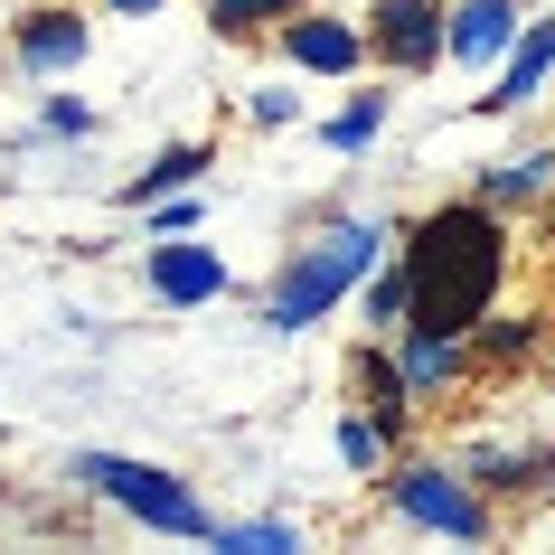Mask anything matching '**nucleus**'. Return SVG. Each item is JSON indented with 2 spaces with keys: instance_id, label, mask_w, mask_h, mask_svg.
I'll list each match as a JSON object with an SVG mask.
<instances>
[{
  "instance_id": "20e7f679",
  "label": "nucleus",
  "mask_w": 555,
  "mask_h": 555,
  "mask_svg": "<svg viewBox=\"0 0 555 555\" xmlns=\"http://www.w3.org/2000/svg\"><path fill=\"white\" fill-rule=\"evenodd\" d=\"M386 499H396V518L434 527V537H462V546H480V537H490V499L470 490V480H452V470H434V462L396 470V480H386Z\"/></svg>"
},
{
  "instance_id": "aec40b11",
  "label": "nucleus",
  "mask_w": 555,
  "mask_h": 555,
  "mask_svg": "<svg viewBox=\"0 0 555 555\" xmlns=\"http://www.w3.org/2000/svg\"><path fill=\"white\" fill-rule=\"evenodd\" d=\"M527 339H537V330H527V321H490V330H480V349H490V358H518Z\"/></svg>"
},
{
  "instance_id": "6ab92c4d",
  "label": "nucleus",
  "mask_w": 555,
  "mask_h": 555,
  "mask_svg": "<svg viewBox=\"0 0 555 555\" xmlns=\"http://www.w3.org/2000/svg\"><path fill=\"white\" fill-rule=\"evenodd\" d=\"M377 122H386V94H358L349 114L330 122V142H339V151H367V142H377Z\"/></svg>"
},
{
  "instance_id": "1a4fd4ad",
  "label": "nucleus",
  "mask_w": 555,
  "mask_h": 555,
  "mask_svg": "<svg viewBox=\"0 0 555 555\" xmlns=\"http://www.w3.org/2000/svg\"><path fill=\"white\" fill-rule=\"evenodd\" d=\"M86 57V20H66V10H29L20 20V66H38V76H57V66Z\"/></svg>"
},
{
  "instance_id": "ddd939ff",
  "label": "nucleus",
  "mask_w": 555,
  "mask_h": 555,
  "mask_svg": "<svg viewBox=\"0 0 555 555\" xmlns=\"http://www.w3.org/2000/svg\"><path fill=\"white\" fill-rule=\"evenodd\" d=\"M358 396L386 414V424H405L414 405V386H405V358H377V349H358Z\"/></svg>"
},
{
  "instance_id": "4468645a",
  "label": "nucleus",
  "mask_w": 555,
  "mask_h": 555,
  "mask_svg": "<svg viewBox=\"0 0 555 555\" xmlns=\"http://www.w3.org/2000/svg\"><path fill=\"white\" fill-rule=\"evenodd\" d=\"M546 179H555V151H527V160H499V170L480 179V198H490V207H508V198H537Z\"/></svg>"
},
{
  "instance_id": "f8f14e48",
  "label": "nucleus",
  "mask_w": 555,
  "mask_h": 555,
  "mask_svg": "<svg viewBox=\"0 0 555 555\" xmlns=\"http://www.w3.org/2000/svg\"><path fill=\"white\" fill-rule=\"evenodd\" d=\"M198 170H207V142H179V151H160V160H151V170L132 179V189H122V198H132V207H151V198H179V189H189Z\"/></svg>"
},
{
  "instance_id": "0eeeda50",
  "label": "nucleus",
  "mask_w": 555,
  "mask_h": 555,
  "mask_svg": "<svg viewBox=\"0 0 555 555\" xmlns=\"http://www.w3.org/2000/svg\"><path fill=\"white\" fill-rule=\"evenodd\" d=\"M283 57L311 66V76H349V66L367 57V38H358L349 20H293V29H283Z\"/></svg>"
},
{
  "instance_id": "423d86ee",
  "label": "nucleus",
  "mask_w": 555,
  "mask_h": 555,
  "mask_svg": "<svg viewBox=\"0 0 555 555\" xmlns=\"http://www.w3.org/2000/svg\"><path fill=\"white\" fill-rule=\"evenodd\" d=\"M151 293L160 301H217L227 293V263H217V245H151Z\"/></svg>"
},
{
  "instance_id": "f03ea898",
  "label": "nucleus",
  "mask_w": 555,
  "mask_h": 555,
  "mask_svg": "<svg viewBox=\"0 0 555 555\" xmlns=\"http://www.w3.org/2000/svg\"><path fill=\"white\" fill-rule=\"evenodd\" d=\"M377 255H386V227H377V217H339L330 235H311V245L283 263L273 301H263V330H311V321H321V311L349 293V283H358Z\"/></svg>"
},
{
  "instance_id": "6e6552de",
  "label": "nucleus",
  "mask_w": 555,
  "mask_h": 555,
  "mask_svg": "<svg viewBox=\"0 0 555 555\" xmlns=\"http://www.w3.org/2000/svg\"><path fill=\"white\" fill-rule=\"evenodd\" d=\"M499 48H518V0H462V10H452V57L480 66V57H499Z\"/></svg>"
},
{
  "instance_id": "f3484780",
  "label": "nucleus",
  "mask_w": 555,
  "mask_h": 555,
  "mask_svg": "<svg viewBox=\"0 0 555 555\" xmlns=\"http://www.w3.org/2000/svg\"><path fill=\"white\" fill-rule=\"evenodd\" d=\"M386 434H396L386 414H377V424H367V414H349V424H339V462H349V470H377V462H386Z\"/></svg>"
},
{
  "instance_id": "4be33fe9",
  "label": "nucleus",
  "mask_w": 555,
  "mask_h": 555,
  "mask_svg": "<svg viewBox=\"0 0 555 555\" xmlns=\"http://www.w3.org/2000/svg\"><path fill=\"white\" fill-rule=\"evenodd\" d=\"M546 29H555V20H546Z\"/></svg>"
},
{
  "instance_id": "9b49d317",
  "label": "nucleus",
  "mask_w": 555,
  "mask_h": 555,
  "mask_svg": "<svg viewBox=\"0 0 555 555\" xmlns=\"http://www.w3.org/2000/svg\"><path fill=\"white\" fill-rule=\"evenodd\" d=\"M452 377H462V339H452V330H414L405 339V386L414 396H442Z\"/></svg>"
},
{
  "instance_id": "7ed1b4c3",
  "label": "nucleus",
  "mask_w": 555,
  "mask_h": 555,
  "mask_svg": "<svg viewBox=\"0 0 555 555\" xmlns=\"http://www.w3.org/2000/svg\"><path fill=\"white\" fill-rule=\"evenodd\" d=\"M66 470H76L86 490H104L114 508H132L142 527H170V537H207V527H217L198 499H189V480H170V470H151V462H122V452H76Z\"/></svg>"
},
{
  "instance_id": "39448f33",
  "label": "nucleus",
  "mask_w": 555,
  "mask_h": 555,
  "mask_svg": "<svg viewBox=\"0 0 555 555\" xmlns=\"http://www.w3.org/2000/svg\"><path fill=\"white\" fill-rule=\"evenodd\" d=\"M367 38H377L386 66H434V57H452V29H442L434 0H377Z\"/></svg>"
},
{
  "instance_id": "9d476101",
  "label": "nucleus",
  "mask_w": 555,
  "mask_h": 555,
  "mask_svg": "<svg viewBox=\"0 0 555 555\" xmlns=\"http://www.w3.org/2000/svg\"><path fill=\"white\" fill-rule=\"evenodd\" d=\"M546 66H555V29L537 20V29L518 38V57H508V76H499V94H480V104H490V114H508V104H527V94L546 86Z\"/></svg>"
},
{
  "instance_id": "412c9836",
  "label": "nucleus",
  "mask_w": 555,
  "mask_h": 555,
  "mask_svg": "<svg viewBox=\"0 0 555 555\" xmlns=\"http://www.w3.org/2000/svg\"><path fill=\"white\" fill-rule=\"evenodd\" d=\"M114 10H122V20H142V10H160V0H114Z\"/></svg>"
},
{
  "instance_id": "a211bd4d",
  "label": "nucleus",
  "mask_w": 555,
  "mask_h": 555,
  "mask_svg": "<svg viewBox=\"0 0 555 555\" xmlns=\"http://www.w3.org/2000/svg\"><path fill=\"white\" fill-rule=\"evenodd\" d=\"M301 0H207V20H217V29L227 38H245V29H263V20H293Z\"/></svg>"
},
{
  "instance_id": "2eb2a0df",
  "label": "nucleus",
  "mask_w": 555,
  "mask_h": 555,
  "mask_svg": "<svg viewBox=\"0 0 555 555\" xmlns=\"http://www.w3.org/2000/svg\"><path fill=\"white\" fill-rule=\"evenodd\" d=\"M207 546H227V555H293V546H301V527H283V518H255V527H207Z\"/></svg>"
},
{
  "instance_id": "f257e3e1",
  "label": "nucleus",
  "mask_w": 555,
  "mask_h": 555,
  "mask_svg": "<svg viewBox=\"0 0 555 555\" xmlns=\"http://www.w3.org/2000/svg\"><path fill=\"white\" fill-rule=\"evenodd\" d=\"M499 263H508V245H499L490 198L480 207H434L405 245V273H414V321L405 330H452V339L480 330L490 321V293H499Z\"/></svg>"
},
{
  "instance_id": "dca6fc26",
  "label": "nucleus",
  "mask_w": 555,
  "mask_h": 555,
  "mask_svg": "<svg viewBox=\"0 0 555 555\" xmlns=\"http://www.w3.org/2000/svg\"><path fill=\"white\" fill-rule=\"evenodd\" d=\"M367 321H377V330L414 321V273H405V263H396V273H377V283H367Z\"/></svg>"
}]
</instances>
